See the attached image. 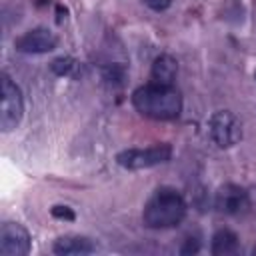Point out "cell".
Instances as JSON below:
<instances>
[{"label": "cell", "mask_w": 256, "mask_h": 256, "mask_svg": "<svg viewBox=\"0 0 256 256\" xmlns=\"http://www.w3.org/2000/svg\"><path fill=\"white\" fill-rule=\"evenodd\" d=\"M132 106L148 118L172 120L182 112V96L168 84H144L132 92Z\"/></svg>", "instance_id": "1"}, {"label": "cell", "mask_w": 256, "mask_h": 256, "mask_svg": "<svg viewBox=\"0 0 256 256\" xmlns=\"http://www.w3.org/2000/svg\"><path fill=\"white\" fill-rule=\"evenodd\" d=\"M188 206L184 196L168 186L158 188L142 210V222L152 230H166L178 226L186 218Z\"/></svg>", "instance_id": "2"}, {"label": "cell", "mask_w": 256, "mask_h": 256, "mask_svg": "<svg viewBox=\"0 0 256 256\" xmlns=\"http://www.w3.org/2000/svg\"><path fill=\"white\" fill-rule=\"evenodd\" d=\"M24 116V96L20 86L8 76H0V130H14Z\"/></svg>", "instance_id": "3"}, {"label": "cell", "mask_w": 256, "mask_h": 256, "mask_svg": "<svg viewBox=\"0 0 256 256\" xmlns=\"http://www.w3.org/2000/svg\"><path fill=\"white\" fill-rule=\"evenodd\" d=\"M172 158V146L170 144H154L148 148H128L116 154L118 166L126 170H144L158 164H164Z\"/></svg>", "instance_id": "4"}, {"label": "cell", "mask_w": 256, "mask_h": 256, "mask_svg": "<svg viewBox=\"0 0 256 256\" xmlns=\"http://www.w3.org/2000/svg\"><path fill=\"white\" fill-rule=\"evenodd\" d=\"M208 134L218 148H232L242 140V124L230 110H218L208 120Z\"/></svg>", "instance_id": "5"}, {"label": "cell", "mask_w": 256, "mask_h": 256, "mask_svg": "<svg viewBox=\"0 0 256 256\" xmlns=\"http://www.w3.org/2000/svg\"><path fill=\"white\" fill-rule=\"evenodd\" d=\"M32 248L28 230L18 222H4L0 226V254L2 256H26Z\"/></svg>", "instance_id": "6"}, {"label": "cell", "mask_w": 256, "mask_h": 256, "mask_svg": "<svg viewBox=\"0 0 256 256\" xmlns=\"http://www.w3.org/2000/svg\"><path fill=\"white\" fill-rule=\"evenodd\" d=\"M214 206L222 214L236 216V214H244L248 210L250 198H248V192L242 186L228 182V184H224V186L218 188V192L214 196Z\"/></svg>", "instance_id": "7"}, {"label": "cell", "mask_w": 256, "mask_h": 256, "mask_svg": "<svg viewBox=\"0 0 256 256\" xmlns=\"http://www.w3.org/2000/svg\"><path fill=\"white\" fill-rule=\"evenodd\" d=\"M58 44V38L48 28H32L16 38L14 48L24 54H46L52 52Z\"/></svg>", "instance_id": "8"}, {"label": "cell", "mask_w": 256, "mask_h": 256, "mask_svg": "<svg viewBox=\"0 0 256 256\" xmlns=\"http://www.w3.org/2000/svg\"><path fill=\"white\" fill-rule=\"evenodd\" d=\"M52 250L60 256H82V254H92L96 250V244L86 236L66 234L54 242Z\"/></svg>", "instance_id": "9"}, {"label": "cell", "mask_w": 256, "mask_h": 256, "mask_svg": "<svg viewBox=\"0 0 256 256\" xmlns=\"http://www.w3.org/2000/svg\"><path fill=\"white\" fill-rule=\"evenodd\" d=\"M178 74V60L170 54H160L154 58L152 68H150V76L156 84H168L172 86L174 78Z\"/></svg>", "instance_id": "10"}, {"label": "cell", "mask_w": 256, "mask_h": 256, "mask_svg": "<svg viewBox=\"0 0 256 256\" xmlns=\"http://www.w3.org/2000/svg\"><path fill=\"white\" fill-rule=\"evenodd\" d=\"M240 246V240H238V234L232 232L230 228H220L214 232L212 236V244H210V252L214 256H230L238 250Z\"/></svg>", "instance_id": "11"}, {"label": "cell", "mask_w": 256, "mask_h": 256, "mask_svg": "<svg viewBox=\"0 0 256 256\" xmlns=\"http://www.w3.org/2000/svg\"><path fill=\"white\" fill-rule=\"evenodd\" d=\"M102 80L110 86H122L126 80V68L122 64H108L102 68Z\"/></svg>", "instance_id": "12"}, {"label": "cell", "mask_w": 256, "mask_h": 256, "mask_svg": "<svg viewBox=\"0 0 256 256\" xmlns=\"http://www.w3.org/2000/svg\"><path fill=\"white\" fill-rule=\"evenodd\" d=\"M76 60L72 56H58L50 62V70L56 74V76H70L76 68Z\"/></svg>", "instance_id": "13"}, {"label": "cell", "mask_w": 256, "mask_h": 256, "mask_svg": "<svg viewBox=\"0 0 256 256\" xmlns=\"http://www.w3.org/2000/svg\"><path fill=\"white\" fill-rule=\"evenodd\" d=\"M50 214H52L54 218H58V220H74V218H76L74 210H72V208H68V206H62V204L52 206Z\"/></svg>", "instance_id": "14"}, {"label": "cell", "mask_w": 256, "mask_h": 256, "mask_svg": "<svg viewBox=\"0 0 256 256\" xmlns=\"http://www.w3.org/2000/svg\"><path fill=\"white\" fill-rule=\"evenodd\" d=\"M150 10H154V12H162V10H166V8H170V4H172V0H142Z\"/></svg>", "instance_id": "15"}, {"label": "cell", "mask_w": 256, "mask_h": 256, "mask_svg": "<svg viewBox=\"0 0 256 256\" xmlns=\"http://www.w3.org/2000/svg\"><path fill=\"white\" fill-rule=\"evenodd\" d=\"M200 250V242L196 238H188L186 244L180 248V254H196Z\"/></svg>", "instance_id": "16"}, {"label": "cell", "mask_w": 256, "mask_h": 256, "mask_svg": "<svg viewBox=\"0 0 256 256\" xmlns=\"http://www.w3.org/2000/svg\"><path fill=\"white\" fill-rule=\"evenodd\" d=\"M66 8H62V6H58V22H62V18H66Z\"/></svg>", "instance_id": "17"}, {"label": "cell", "mask_w": 256, "mask_h": 256, "mask_svg": "<svg viewBox=\"0 0 256 256\" xmlns=\"http://www.w3.org/2000/svg\"><path fill=\"white\" fill-rule=\"evenodd\" d=\"M254 78H256V72H254Z\"/></svg>", "instance_id": "18"}]
</instances>
